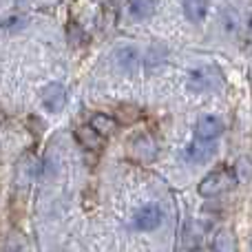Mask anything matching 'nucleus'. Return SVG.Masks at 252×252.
Instances as JSON below:
<instances>
[{
  "label": "nucleus",
  "instance_id": "13",
  "mask_svg": "<svg viewBox=\"0 0 252 252\" xmlns=\"http://www.w3.org/2000/svg\"><path fill=\"white\" fill-rule=\"evenodd\" d=\"M78 139L80 144L89 148V151H97L102 146V137L91 128V126H84V128H78Z\"/></svg>",
  "mask_w": 252,
  "mask_h": 252
},
{
  "label": "nucleus",
  "instance_id": "4",
  "mask_svg": "<svg viewBox=\"0 0 252 252\" xmlns=\"http://www.w3.org/2000/svg\"><path fill=\"white\" fill-rule=\"evenodd\" d=\"M161 219H164V213H161L159 206L157 204H146V206H142V208L135 213L133 223H135L137 230H155V228L161 223Z\"/></svg>",
  "mask_w": 252,
  "mask_h": 252
},
{
  "label": "nucleus",
  "instance_id": "11",
  "mask_svg": "<svg viewBox=\"0 0 252 252\" xmlns=\"http://www.w3.org/2000/svg\"><path fill=\"white\" fill-rule=\"evenodd\" d=\"M213 250L215 252H237V241H235V235L230 230H221L217 232L213 241Z\"/></svg>",
  "mask_w": 252,
  "mask_h": 252
},
{
  "label": "nucleus",
  "instance_id": "9",
  "mask_svg": "<svg viewBox=\"0 0 252 252\" xmlns=\"http://www.w3.org/2000/svg\"><path fill=\"white\" fill-rule=\"evenodd\" d=\"M184 13L190 22H201L208 13V0H184Z\"/></svg>",
  "mask_w": 252,
  "mask_h": 252
},
{
  "label": "nucleus",
  "instance_id": "10",
  "mask_svg": "<svg viewBox=\"0 0 252 252\" xmlns=\"http://www.w3.org/2000/svg\"><path fill=\"white\" fill-rule=\"evenodd\" d=\"M115 62H118V66L130 71L139 64V53L133 47H122L120 51H115Z\"/></svg>",
  "mask_w": 252,
  "mask_h": 252
},
{
  "label": "nucleus",
  "instance_id": "5",
  "mask_svg": "<svg viewBox=\"0 0 252 252\" xmlns=\"http://www.w3.org/2000/svg\"><path fill=\"white\" fill-rule=\"evenodd\" d=\"M42 104L47 111H51V113H58V111L64 109L66 104V91L62 84L58 82H51L47 84V87L42 89Z\"/></svg>",
  "mask_w": 252,
  "mask_h": 252
},
{
  "label": "nucleus",
  "instance_id": "3",
  "mask_svg": "<svg viewBox=\"0 0 252 252\" xmlns=\"http://www.w3.org/2000/svg\"><path fill=\"white\" fill-rule=\"evenodd\" d=\"M221 82V75L213 69V66H204V69H195L188 75V89L190 91H208L215 89Z\"/></svg>",
  "mask_w": 252,
  "mask_h": 252
},
{
  "label": "nucleus",
  "instance_id": "7",
  "mask_svg": "<svg viewBox=\"0 0 252 252\" xmlns=\"http://www.w3.org/2000/svg\"><path fill=\"white\" fill-rule=\"evenodd\" d=\"M213 153H215V144H208V142H204V139H197V142H192L190 146H188L186 157L190 161L201 164V161H208L210 157H213Z\"/></svg>",
  "mask_w": 252,
  "mask_h": 252
},
{
  "label": "nucleus",
  "instance_id": "12",
  "mask_svg": "<svg viewBox=\"0 0 252 252\" xmlns=\"http://www.w3.org/2000/svg\"><path fill=\"white\" fill-rule=\"evenodd\" d=\"M128 11L133 18L142 20L155 11V0H128Z\"/></svg>",
  "mask_w": 252,
  "mask_h": 252
},
{
  "label": "nucleus",
  "instance_id": "8",
  "mask_svg": "<svg viewBox=\"0 0 252 252\" xmlns=\"http://www.w3.org/2000/svg\"><path fill=\"white\" fill-rule=\"evenodd\" d=\"M91 128L95 130L100 137H109V135L115 133V128H118V122H115L111 115H104V113H97L91 118Z\"/></svg>",
  "mask_w": 252,
  "mask_h": 252
},
{
  "label": "nucleus",
  "instance_id": "2",
  "mask_svg": "<svg viewBox=\"0 0 252 252\" xmlns=\"http://www.w3.org/2000/svg\"><path fill=\"white\" fill-rule=\"evenodd\" d=\"M128 153L133 159L151 161V159H155V155H157V144L148 133H139L128 142Z\"/></svg>",
  "mask_w": 252,
  "mask_h": 252
},
{
  "label": "nucleus",
  "instance_id": "6",
  "mask_svg": "<svg viewBox=\"0 0 252 252\" xmlns=\"http://www.w3.org/2000/svg\"><path fill=\"white\" fill-rule=\"evenodd\" d=\"M221 130H223V124L217 115H201L195 124L197 139H204V142H213Z\"/></svg>",
  "mask_w": 252,
  "mask_h": 252
},
{
  "label": "nucleus",
  "instance_id": "1",
  "mask_svg": "<svg viewBox=\"0 0 252 252\" xmlns=\"http://www.w3.org/2000/svg\"><path fill=\"white\" fill-rule=\"evenodd\" d=\"M237 186V177L230 168H219L215 173H210L204 182L199 184V195L204 197H217L221 192L230 190Z\"/></svg>",
  "mask_w": 252,
  "mask_h": 252
}]
</instances>
